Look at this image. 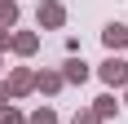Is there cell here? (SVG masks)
Wrapping results in <instances>:
<instances>
[{"label": "cell", "mask_w": 128, "mask_h": 124, "mask_svg": "<svg viewBox=\"0 0 128 124\" xmlns=\"http://www.w3.org/2000/svg\"><path fill=\"white\" fill-rule=\"evenodd\" d=\"M97 75H102V80H106L110 89H128V62L119 58V53H110V58H106L102 67H97Z\"/></svg>", "instance_id": "obj_1"}, {"label": "cell", "mask_w": 128, "mask_h": 124, "mask_svg": "<svg viewBox=\"0 0 128 124\" xmlns=\"http://www.w3.org/2000/svg\"><path fill=\"white\" fill-rule=\"evenodd\" d=\"M36 18H40V27H49V31H58V27L66 22V5H58V0H40Z\"/></svg>", "instance_id": "obj_2"}, {"label": "cell", "mask_w": 128, "mask_h": 124, "mask_svg": "<svg viewBox=\"0 0 128 124\" xmlns=\"http://www.w3.org/2000/svg\"><path fill=\"white\" fill-rule=\"evenodd\" d=\"M31 89H36V71L31 67H13L9 71V98H26Z\"/></svg>", "instance_id": "obj_3"}, {"label": "cell", "mask_w": 128, "mask_h": 124, "mask_svg": "<svg viewBox=\"0 0 128 124\" xmlns=\"http://www.w3.org/2000/svg\"><path fill=\"white\" fill-rule=\"evenodd\" d=\"M102 44H106L110 53L128 49V27H124V22H106V31H102Z\"/></svg>", "instance_id": "obj_4"}, {"label": "cell", "mask_w": 128, "mask_h": 124, "mask_svg": "<svg viewBox=\"0 0 128 124\" xmlns=\"http://www.w3.org/2000/svg\"><path fill=\"white\" fill-rule=\"evenodd\" d=\"M13 53H18V58H31V53L40 49V36H31V31H13Z\"/></svg>", "instance_id": "obj_5"}, {"label": "cell", "mask_w": 128, "mask_h": 124, "mask_svg": "<svg viewBox=\"0 0 128 124\" xmlns=\"http://www.w3.org/2000/svg\"><path fill=\"white\" fill-rule=\"evenodd\" d=\"M62 80H66V84H84V80H88V62H84V58H71L62 67Z\"/></svg>", "instance_id": "obj_6"}, {"label": "cell", "mask_w": 128, "mask_h": 124, "mask_svg": "<svg viewBox=\"0 0 128 124\" xmlns=\"http://www.w3.org/2000/svg\"><path fill=\"white\" fill-rule=\"evenodd\" d=\"M66 80H62V71H36V89L40 93H58Z\"/></svg>", "instance_id": "obj_7"}, {"label": "cell", "mask_w": 128, "mask_h": 124, "mask_svg": "<svg viewBox=\"0 0 128 124\" xmlns=\"http://www.w3.org/2000/svg\"><path fill=\"white\" fill-rule=\"evenodd\" d=\"M115 111H119V102L110 98V93H102V98H93V115H97V120H110Z\"/></svg>", "instance_id": "obj_8"}, {"label": "cell", "mask_w": 128, "mask_h": 124, "mask_svg": "<svg viewBox=\"0 0 128 124\" xmlns=\"http://www.w3.org/2000/svg\"><path fill=\"white\" fill-rule=\"evenodd\" d=\"M13 22H18V5H13V0H0V27L9 31Z\"/></svg>", "instance_id": "obj_9"}, {"label": "cell", "mask_w": 128, "mask_h": 124, "mask_svg": "<svg viewBox=\"0 0 128 124\" xmlns=\"http://www.w3.org/2000/svg\"><path fill=\"white\" fill-rule=\"evenodd\" d=\"M26 124H58V111H53V106H40V111L26 115Z\"/></svg>", "instance_id": "obj_10"}, {"label": "cell", "mask_w": 128, "mask_h": 124, "mask_svg": "<svg viewBox=\"0 0 128 124\" xmlns=\"http://www.w3.org/2000/svg\"><path fill=\"white\" fill-rule=\"evenodd\" d=\"M0 124H26V115L18 106H0Z\"/></svg>", "instance_id": "obj_11"}, {"label": "cell", "mask_w": 128, "mask_h": 124, "mask_svg": "<svg viewBox=\"0 0 128 124\" xmlns=\"http://www.w3.org/2000/svg\"><path fill=\"white\" fill-rule=\"evenodd\" d=\"M75 124H102V120H97V115H93V106H88V111H75Z\"/></svg>", "instance_id": "obj_12"}, {"label": "cell", "mask_w": 128, "mask_h": 124, "mask_svg": "<svg viewBox=\"0 0 128 124\" xmlns=\"http://www.w3.org/2000/svg\"><path fill=\"white\" fill-rule=\"evenodd\" d=\"M13 40V31H4V27H0V49H4V44H9Z\"/></svg>", "instance_id": "obj_13"}, {"label": "cell", "mask_w": 128, "mask_h": 124, "mask_svg": "<svg viewBox=\"0 0 128 124\" xmlns=\"http://www.w3.org/2000/svg\"><path fill=\"white\" fill-rule=\"evenodd\" d=\"M4 98H9V84H0V106H4Z\"/></svg>", "instance_id": "obj_14"}, {"label": "cell", "mask_w": 128, "mask_h": 124, "mask_svg": "<svg viewBox=\"0 0 128 124\" xmlns=\"http://www.w3.org/2000/svg\"><path fill=\"white\" fill-rule=\"evenodd\" d=\"M124 106H128V89H124Z\"/></svg>", "instance_id": "obj_15"}]
</instances>
